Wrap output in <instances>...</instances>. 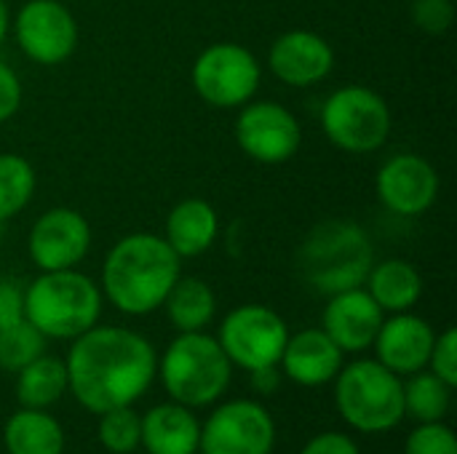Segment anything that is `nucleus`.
Returning <instances> with one entry per match:
<instances>
[{
    "label": "nucleus",
    "mask_w": 457,
    "mask_h": 454,
    "mask_svg": "<svg viewBox=\"0 0 457 454\" xmlns=\"http://www.w3.org/2000/svg\"><path fill=\"white\" fill-rule=\"evenodd\" d=\"M233 134L244 155L265 166L292 161L303 144V126L281 102H246L238 107Z\"/></svg>",
    "instance_id": "nucleus-11"
},
{
    "label": "nucleus",
    "mask_w": 457,
    "mask_h": 454,
    "mask_svg": "<svg viewBox=\"0 0 457 454\" xmlns=\"http://www.w3.org/2000/svg\"><path fill=\"white\" fill-rule=\"evenodd\" d=\"M21 318H24V289L11 278H0V329Z\"/></svg>",
    "instance_id": "nucleus-33"
},
{
    "label": "nucleus",
    "mask_w": 457,
    "mask_h": 454,
    "mask_svg": "<svg viewBox=\"0 0 457 454\" xmlns=\"http://www.w3.org/2000/svg\"><path fill=\"white\" fill-rule=\"evenodd\" d=\"M8 29H11V11H8V3L0 0V45L8 37Z\"/></svg>",
    "instance_id": "nucleus-36"
},
{
    "label": "nucleus",
    "mask_w": 457,
    "mask_h": 454,
    "mask_svg": "<svg viewBox=\"0 0 457 454\" xmlns=\"http://www.w3.org/2000/svg\"><path fill=\"white\" fill-rule=\"evenodd\" d=\"M21 107V80L13 67L0 59V123L11 120Z\"/></svg>",
    "instance_id": "nucleus-32"
},
{
    "label": "nucleus",
    "mask_w": 457,
    "mask_h": 454,
    "mask_svg": "<svg viewBox=\"0 0 457 454\" xmlns=\"http://www.w3.org/2000/svg\"><path fill=\"white\" fill-rule=\"evenodd\" d=\"M386 313L370 297L364 286L329 294V302L321 316V329L343 353H361L372 348Z\"/></svg>",
    "instance_id": "nucleus-16"
},
{
    "label": "nucleus",
    "mask_w": 457,
    "mask_h": 454,
    "mask_svg": "<svg viewBox=\"0 0 457 454\" xmlns=\"http://www.w3.org/2000/svg\"><path fill=\"white\" fill-rule=\"evenodd\" d=\"M220 235V214L204 198H185L179 201L166 217L163 241L179 260L201 257L214 246Z\"/></svg>",
    "instance_id": "nucleus-19"
},
{
    "label": "nucleus",
    "mask_w": 457,
    "mask_h": 454,
    "mask_svg": "<svg viewBox=\"0 0 457 454\" xmlns=\"http://www.w3.org/2000/svg\"><path fill=\"white\" fill-rule=\"evenodd\" d=\"M404 454H457V439L453 428L439 423H418L407 436Z\"/></svg>",
    "instance_id": "nucleus-29"
},
{
    "label": "nucleus",
    "mask_w": 457,
    "mask_h": 454,
    "mask_svg": "<svg viewBox=\"0 0 457 454\" xmlns=\"http://www.w3.org/2000/svg\"><path fill=\"white\" fill-rule=\"evenodd\" d=\"M364 289L383 313H407L423 294V278L420 270L407 260H383L372 265Z\"/></svg>",
    "instance_id": "nucleus-21"
},
{
    "label": "nucleus",
    "mask_w": 457,
    "mask_h": 454,
    "mask_svg": "<svg viewBox=\"0 0 457 454\" xmlns=\"http://www.w3.org/2000/svg\"><path fill=\"white\" fill-rule=\"evenodd\" d=\"M19 51L43 67L67 62L78 48V21L62 0H27L13 21Z\"/></svg>",
    "instance_id": "nucleus-10"
},
{
    "label": "nucleus",
    "mask_w": 457,
    "mask_h": 454,
    "mask_svg": "<svg viewBox=\"0 0 457 454\" xmlns=\"http://www.w3.org/2000/svg\"><path fill=\"white\" fill-rule=\"evenodd\" d=\"M375 249L364 227L345 219H327L316 225L297 254L300 273L321 294H337L345 289L364 286Z\"/></svg>",
    "instance_id": "nucleus-3"
},
{
    "label": "nucleus",
    "mask_w": 457,
    "mask_h": 454,
    "mask_svg": "<svg viewBox=\"0 0 457 454\" xmlns=\"http://www.w3.org/2000/svg\"><path fill=\"white\" fill-rule=\"evenodd\" d=\"M158 372L166 393L177 404L195 409L214 404L228 391L233 364L217 337L204 332H179L163 351Z\"/></svg>",
    "instance_id": "nucleus-5"
},
{
    "label": "nucleus",
    "mask_w": 457,
    "mask_h": 454,
    "mask_svg": "<svg viewBox=\"0 0 457 454\" xmlns=\"http://www.w3.org/2000/svg\"><path fill=\"white\" fill-rule=\"evenodd\" d=\"M276 425L270 412L249 399L225 401L201 425V454H270Z\"/></svg>",
    "instance_id": "nucleus-12"
},
{
    "label": "nucleus",
    "mask_w": 457,
    "mask_h": 454,
    "mask_svg": "<svg viewBox=\"0 0 457 454\" xmlns=\"http://www.w3.org/2000/svg\"><path fill=\"white\" fill-rule=\"evenodd\" d=\"M289 340L287 321L265 305L233 308L220 326L217 343L222 345L230 364L254 372L262 367H278L284 345Z\"/></svg>",
    "instance_id": "nucleus-9"
},
{
    "label": "nucleus",
    "mask_w": 457,
    "mask_h": 454,
    "mask_svg": "<svg viewBox=\"0 0 457 454\" xmlns=\"http://www.w3.org/2000/svg\"><path fill=\"white\" fill-rule=\"evenodd\" d=\"M163 308L177 332H204L217 313V297L206 281L179 276L169 289Z\"/></svg>",
    "instance_id": "nucleus-23"
},
{
    "label": "nucleus",
    "mask_w": 457,
    "mask_h": 454,
    "mask_svg": "<svg viewBox=\"0 0 457 454\" xmlns=\"http://www.w3.org/2000/svg\"><path fill=\"white\" fill-rule=\"evenodd\" d=\"M436 332L431 324L415 313H391V318H383V326L375 337L378 361L388 367L394 375H415L428 367L431 348H434Z\"/></svg>",
    "instance_id": "nucleus-17"
},
{
    "label": "nucleus",
    "mask_w": 457,
    "mask_h": 454,
    "mask_svg": "<svg viewBox=\"0 0 457 454\" xmlns=\"http://www.w3.org/2000/svg\"><path fill=\"white\" fill-rule=\"evenodd\" d=\"M412 21L428 35H445L455 21L453 0H412Z\"/></svg>",
    "instance_id": "nucleus-30"
},
{
    "label": "nucleus",
    "mask_w": 457,
    "mask_h": 454,
    "mask_svg": "<svg viewBox=\"0 0 457 454\" xmlns=\"http://www.w3.org/2000/svg\"><path fill=\"white\" fill-rule=\"evenodd\" d=\"M88 249H91V225L80 211L70 206H56L43 211L29 227L27 252L40 273L72 270L86 260Z\"/></svg>",
    "instance_id": "nucleus-13"
},
{
    "label": "nucleus",
    "mask_w": 457,
    "mask_h": 454,
    "mask_svg": "<svg viewBox=\"0 0 457 454\" xmlns=\"http://www.w3.org/2000/svg\"><path fill=\"white\" fill-rule=\"evenodd\" d=\"M102 289L78 268L40 273L24 289V318L48 340H75L102 316Z\"/></svg>",
    "instance_id": "nucleus-4"
},
{
    "label": "nucleus",
    "mask_w": 457,
    "mask_h": 454,
    "mask_svg": "<svg viewBox=\"0 0 457 454\" xmlns=\"http://www.w3.org/2000/svg\"><path fill=\"white\" fill-rule=\"evenodd\" d=\"M46 353V337L27 321H16L0 329V369L19 372L29 361Z\"/></svg>",
    "instance_id": "nucleus-27"
},
{
    "label": "nucleus",
    "mask_w": 457,
    "mask_h": 454,
    "mask_svg": "<svg viewBox=\"0 0 457 454\" xmlns=\"http://www.w3.org/2000/svg\"><path fill=\"white\" fill-rule=\"evenodd\" d=\"M375 190L380 203L399 217H420L426 214L439 195V174L434 163L415 153L391 155L375 179Z\"/></svg>",
    "instance_id": "nucleus-14"
},
{
    "label": "nucleus",
    "mask_w": 457,
    "mask_h": 454,
    "mask_svg": "<svg viewBox=\"0 0 457 454\" xmlns=\"http://www.w3.org/2000/svg\"><path fill=\"white\" fill-rule=\"evenodd\" d=\"M428 367H431V372H434L436 377H442L450 388H455L457 385V329L455 326L445 329V332L434 340Z\"/></svg>",
    "instance_id": "nucleus-31"
},
{
    "label": "nucleus",
    "mask_w": 457,
    "mask_h": 454,
    "mask_svg": "<svg viewBox=\"0 0 457 454\" xmlns=\"http://www.w3.org/2000/svg\"><path fill=\"white\" fill-rule=\"evenodd\" d=\"M3 442L8 454H62L64 431L46 409L21 407L8 417Z\"/></svg>",
    "instance_id": "nucleus-22"
},
{
    "label": "nucleus",
    "mask_w": 457,
    "mask_h": 454,
    "mask_svg": "<svg viewBox=\"0 0 457 454\" xmlns=\"http://www.w3.org/2000/svg\"><path fill=\"white\" fill-rule=\"evenodd\" d=\"M67 391L94 415L131 407L155 380L158 356L142 334L123 326H91L67 353Z\"/></svg>",
    "instance_id": "nucleus-1"
},
{
    "label": "nucleus",
    "mask_w": 457,
    "mask_h": 454,
    "mask_svg": "<svg viewBox=\"0 0 457 454\" xmlns=\"http://www.w3.org/2000/svg\"><path fill=\"white\" fill-rule=\"evenodd\" d=\"M35 169L24 155L0 153V225L21 214L35 195Z\"/></svg>",
    "instance_id": "nucleus-26"
},
{
    "label": "nucleus",
    "mask_w": 457,
    "mask_h": 454,
    "mask_svg": "<svg viewBox=\"0 0 457 454\" xmlns=\"http://www.w3.org/2000/svg\"><path fill=\"white\" fill-rule=\"evenodd\" d=\"M142 417L131 407L107 409L99 415V442L110 454H131L139 447Z\"/></svg>",
    "instance_id": "nucleus-28"
},
{
    "label": "nucleus",
    "mask_w": 457,
    "mask_h": 454,
    "mask_svg": "<svg viewBox=\"0 0 457 454\" xmlns=\"http://www.w3.org/2000/svg\"><path fill=\"white\" fill-rule=\"evenodd\" d=\"M270 72L292 88H308L329 78L335 70V48L311 29H289L270 43Z\"/></svg>",
    "instance_id": "nucleus-15"
},
{
    "label": "nucleus",
    "mask_w": 457,
    "mask_h": 454,
    "mask_svg": "<svg viewBox=\"0 0 457 454\" xmlns=\"http://www.w3.org/2000/svg\"><path fill=\"white\" fill-rule=\"evenodd\" d=\"M340 417L359 433H386L404 417V385L399 375L372 359L343 367L335 377Z\"/></svg>",
    "instance_id": "nucleus-6"
},
{
    "label": "nucleus",
    "mask_w": 457,
    "mask_h": 454,
    "mask_svg": "<svg viewBox=\"0 0 457 454\" xmlns=\"http://www.w3.org/2000/svg\"><path fill=\"white\" fill-rule=\"evenodd\" d=\"M404 385V415L418 423H439L450 412L453 388L434 372H415Z\"/></svg>",
    "instance_id": "nucleus-25"
},
{
    "label": "nucleus",
    "mask_w": 457,
    "mask_h": 454,
    "mask_svg": "<svg viewBox=\"0 0 457 454\" xmlns=\"http://www.w3.org/2000/svg\"><path fill=\"white\" fill-rule=\"evenodd\" d=\"M300 454H361L356 442L345 433H337V431H327V433H319L313 436Z\"/></svg>",
    "instance_id": "nucleus-34"
},
{
    "label": "nucleus",
    "mask_w": 457,
    "mask_h": 454,
    "mask_svg": "<svg viewBox=\"0 0 457 454\" xmlns=\"http://www.w3.org/2000/svg\"><path fill=\"white\" fill-rule=\"evenodd\" d=\"M201 439V423L195 415L177 404H158L142 417L139 444L150 454H195Z\"/></svg>",
    "instance_id": "nucleus-20"
},
{
    "label": "nucleus",
    "mask_w": 457,
    "mask_h": 454,
    "mask_svg": "<svg viewBox=\"0 0 457 454\" xmlns=\"http://www.w3.org/2000/svg\"><path fill=\"white\" fill-rule=\"evenodd\" d=\"M16 399L27 409H46L67 393V367L59 359L37 356L16 372Z\"/></svg>",
    "instance_id": "nucleus-24"
},
{
    "label": "nucleus",
    "mask_w": 457,
    "mask_h": 454,
    "mask_svg": "<svg viewBox=\"0 0 457 454\" xmlns=\"http://www.w3.org/2000/svg\"><path fill=\"white\" fill-rule=\"evenodd\" d=\"M391 128L388 102L367 86H343L321 104V131L343 153H375L388 142Z\"/></svg>",
    "instance_id": "nucleus-7"
},
{
    "label": "nucleus",
    "mask_w": 457,
    "mask_h": 454,
    "mask_svg": "<svg viewBox=\"0 0 457 454\" xmlns=\"http://www.w3.org/2000/svg\"><path fill=\"white\" fill-rule=\"evenodd\" d=\"M278 367L292 383L303 388H321L343 369V351L324 329H303L289 334Z\"/></svg>",
    "instance_id": "nucleus-18"
},
{
    "label": "nucleus",
    "mask_w": 457,
    "mask_h": 454,
    "mask_svg": "<svg viewBox=\"0 0 457 454\" xmlns=\"http://www.w3.org/2000/svg\"><path fill=\"white\" fill-rule=\"evenodd\" d=\"M195 94L220 110H236L254 99L262 67L260 59L241 43H212L206 45L190 70Z\"/></svg>",
    "instance_id": "nucleus-8"
},
{
    "label": "nucleus",
    "mask_w": 457,
    "mask_h": 454,
    "mask_svg": "<svg viewBox=\"0 0 457 454\" xmlns=\"http://www.w3.org/2000/svg\"><path fill=\"white\" fill-rule=\"evenodd\" d=\"M179 257L155 233H129L102 262V297L126 316L158 310L179 278Z\"/></svg>",
    "instance_id": "nucleus-2"
},
{
    "label": "nucleus",
    "mask_w": 457,
    "mask_h": 454,
    "mask_svg": "<svg viewBox=\"0 0 457 454\" xmlns=\"http://www.w3.org/2000/svg\"><path fill=\"white\" fill-rule=\"evenodd\" d=\"M249 375H252L254 391L262 393V396L276 393V388L281 385V372H278V367H262V369H254V372H249Z\"/></svg>",
    "instance_id": "nucleus-35"
}]
</instances>
